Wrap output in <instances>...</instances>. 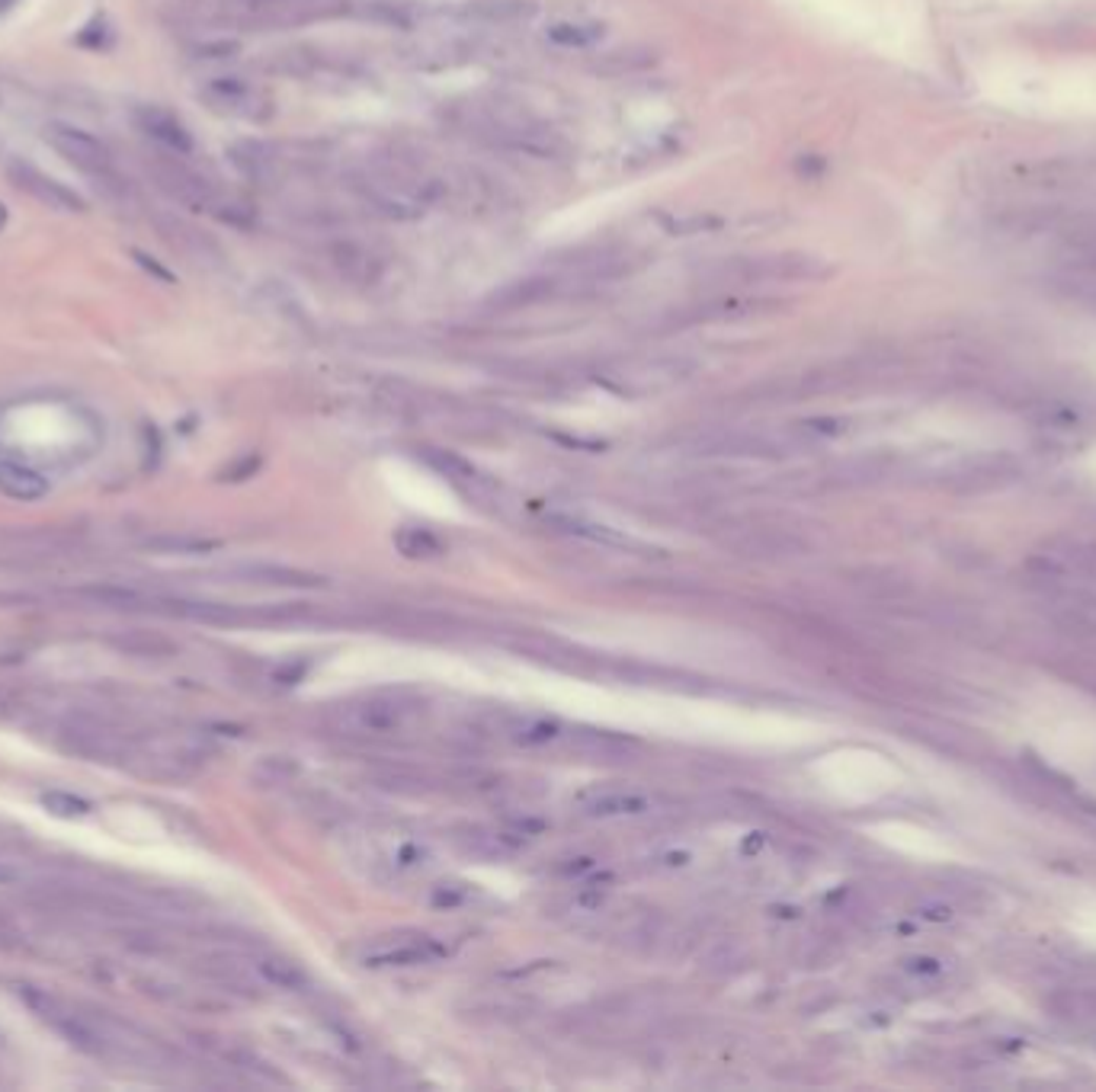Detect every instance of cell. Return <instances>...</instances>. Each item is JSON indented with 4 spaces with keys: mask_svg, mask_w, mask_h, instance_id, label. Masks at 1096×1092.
<instances>
[{
    "mask_svg": "<svg viewBox=\"0 0 1096 1092\" xmlns=\"http://www.w3.org/2000/svg\"><path fill=\"white\" fill-rule=\"evenodd\" d=\"M344 186L363 209L388 221H417L446 193V183L427 167V161H417L414 154L398 147L356 158L344 171Z\"/></svg>",
    "mask_w": 1096,
    "mask_h": 1092,
    "instance_id": "6da1fadb",
    "label": "cell"
},
{
    "mask_svg": "<svg viewBox=\"0 0 1096 1092\" xmlns=\"http://www.w3.org/2000/svg\"><path fill=\"white\" fill-rule=\"evenodd\" d=\"M452 125L485 147L526 154L532 161H552L565 151L559 132L548 128L532 110L510 100H468L449 113Z\"/></svg>",
    "mask_w": 1096,
    "mask_h": 1092,
    "instance_id": "7a4b0ae2",
    "label": "cell"
},
{
    "mask_svg": "<svg viewBox=\"0 0 1096 1092\" xmlns=\"http://www.w3.org/2000/svg\"><path fill=\"white\" fill-rule=\"evenodd\" d=\"M55 743L58 750L87 759V762H135L141 747L138 740L119 728L110 718H97L87 712L67 715L64 721H58L55 728Z\"/></svg>",
    "mask_w": 1096,
    "mask_h": 1092,
    "instance_id": "3957f363",
    "label": "cell"
},
{
    "mask_svg": "<svg viewBox=\"0 0 1096 1092\" xmlns=\"http://www.w3.org/2000/svg\"><path fill=\"white\" fill-rule=\"evenodd\" d=\"M199 100L218 116L244 119V122H267L273 116V97L260 84H254L251 77H241V74L209 77L199 91Z\"/></svg>",
    "mask_w": 1096,
    "mask_h": 1092,
    "instance_id": "277c9868",
    "label": "cell"
},
{
    "mask_svg": "<svg viewBox=\"0 0 1096 1092\" xmlns=\"http://www.w3.org/2000/svg\"><path fill=\"white\" fill-rule=\"evenodd\" d=\"M446 958V946L436 942L433 935L424 932H398V935H381V939L369 942L363 952L366 968H417V965H433Z\"/></svg>",
    "mask_w": 1096,
    "mask_h": 1092,
    "instance_id": "5b68a950",
    "label": "cell"
},
{
    "mask_svg": "<svg viewBox=\"0 0 1096 1092\" xmlns=\"http://www.w3.org/2000/svg\"><path fill=\"white\" fill-rule=\"evenodd\" d=\"M45 141L61 154V158L77 167L81 174L87 177H97V180H110L113 177V154L110 147L94 138L91 132L84 128H74L67 122H52L45 128Z\"/></svg>",
    "mask_w": 1096,
    "mask_h": 1092,
    "instance_id": "8992f818",
    "label": "cell"
},
{
    "mask_svg": "<svg viewBox=\"0 0 1096 1092\" xmlns=\"http://www.w3.org/2000/svg\"><path fill=\"white\" fill-rule=\"evenodd\" d=\"M328 263L331 270L347 282V285H356V289H372L381 282L385 270H388V257L372 247V244H363V241H353V238H337L331 241L328 247Z\"/></svg>",
    "mask_w": 1096,
    "mask_h": 1092,
    "instance_id": "52a82bcc",
    "label": "cell"
},
{
    "mask_svg": "<svg viewBox=\"0 0 1096 1092\" xmlns=\"http://www.w3.org/2000/svg\"><path fill=\"white\" fill-rule=\"evenodd\" d=\"M7 177H11V183L17 190L30 193L36 202H42L48 209H58V212H84L87 209V202L77 196L71 186H64L61 180L42 174L39 167H33L26 161H11L7 164Z\"/></svg>",
    "mask_w": 1096,
    "mask_h": 1092,
    "instance_id": "ba28073f",
    "label": "cell"
},
{
    "mask_svg": "<svg viewBox=\"0 0 1096 1092\" xmlns=\"http://www.w3.org/2000/svg\"><path fill=\"white\" fill-rule=\"evenodd\" d=\"M686 375H689L686 359H642V362H629L625 369L612 372V384L619 388V392L648 395V392H661V388L683 381Z\"/></svg>",
    "mask_w": 1096,
    "mask_h": 1092,
    "instance_id": "9c48e42d",
    "label": "cell"
},
{
    "mask_svg": "<svg viewBox=\"0 0 1096 1092\" xmlns=\"http://www.w3.org/2000/svg\"><path fill=\"white\" fill-rule=\"evenodd\" d=\"M132 122L144 138H151L154 144H161L171 154H180V158H190V154L196 151L193 132L183 125V119H177L164 106H135Z\"/></svg>",
    "mask_w": 1096,
    "mask_h": 1092,
    "instance_id": "30bf717a",
    "label": "cell"
},
{
    "mask_svg": "<svg viewBox=\"0 0 1096 1092\" xmlns=\"http://www.w3.org/2000/svg\"><path fill=\"white\" fill-rule=\"evenodd\" d=\"M661 808V801L648 792L635 789H603L581 798V814L593 820H622V817H648Z\"/></svg>",
    "mask_w": 1096,
    "mask_h": 1092,
    "instance_id": "8fae6325",
    "label": "cell"
},
{
    "mask_svg": "<svg viewBox=\"0 0 1096 1092\" xmlns=\"http://www.w3.org/2000/svg\"><path fill=\"white\" fill-rule=\"evenodd\" d=\"M71 599L87 602L94 609H110V612H158L161 605V593L129 587V583H87V587L71 590Z\"/></svg>",
    "mask_w": 1096,
    "mask_h": 1092,
    "instance_id": "7c38bea8",
    "label": "cell"
},
{
    "mask_svg": "<svg viewBox=\"0 0 1096 1092\" xmlns=\"http://www.w3.org/2000/svg\"><path fill=\"white\" fill-rule=\"evenodd\" d=\"M411 709L405 706V701L398 698H385V695H375V698H366L363 706H353L350 709V721L353 728L366 731V734H395L405 728Z\"/></svg>",
    "mask_w": 1096,
    "mask_h": 1092,
    "instance_id": "4fadbf2b",
    "label": "cell"
},
{
    "mask_svg": "<svg viewBox=\"0 0 1096 1092\" xmlns=\"http://www.w3.org/2000/svg\"><path fill=\"white\" fill-rule=\"evenodd\" d=\"M231 161L248 180L273 183L282 174V154L267 141H241L231 147Z\"/></svg>",
    "mask_w": 1096,
    "mask_h": 1092,
    "instance_id": "5bb4252c",
    "label": "cell"
},
{
    "mask_svg": "<svg viewBox=\"0 0 1096 1092\" xmlns=\"http://www.w3.org/2000/svg\"><path fill=\"white\" fill-rule=\"evenodd\" d=\"M571 747L581 756H590L596 762H629L642 750L639 740L612 734V731H578L571 737Z\"/></svg>",
    "mask_w": 1096,
    "mask_h": 1092,
    "instance_id": "9a60e30c",
    "label": "cell"
},
{
    "mask_svg": "<svg viewBox=\"0 0 1096 1092\" xmlns=\"http://www.w3.org/2000/svg\"><path fill=\"white\" fill-rule=\"evenodd\" d=\"M603 36H606L603 23L584 20V17H562L545 26V42L562 52H590L603 42Z\"/></svg>",
    "mask_w": 1096,
    "mask_h": 1092,
    "instance_id": "2e32d148",
    "label": "cell"
},
{
    "mask_svg": "<svg viewBox=\"0 0 1096 1092\" xmlns=\"http://www.w3.org/2000/svg\"><path fill=\"white\" fill-rule=\"evenodd\" d=\"M735 549L744 555V558H769V561H776V558H792V555H799L802 552V541L799 538H792V535H786V532H776V529H747L738 541H735Z\"/></svg>",
    "mask_w": 1096,
    "mask_h": 1092,
    "instance_id": "e0dca14e",
    "label": "cell"
},
{
    "mask_svg": "<svg viewBox=\"0 0 1096 1092\" xmlns=\"http://www.w3.org/2000/svg\"><path fill=\"white\" fill-rule=\"evenodd\" d=\"M0 494L20 500V503H33L39 497L48 494V481L42 475H36L30 464L14 461V458H0Z\"/></svg>",
    "mask_w": 1096,
    "mask_h": 1092,
    "instance_id": "ac0fdd59",
    "label": "cell"
},
{
    "mask_svg": "<svg viewBox=\"0 0 1096 1092\" xmlns=\"http://www.w3.org/2000/svg\"><path fill=\"white\" fill-rule=\"evenodd\" d=\"M504 731L520 747H548V743H559L568 737L562 721L545 718V715H513V718H507Z\"/></svg>",
    "mask_w": 1096,
    "mask_h": 1092,
    "instance_id": "d6986e66",
    "label": "cell"
},
{
    "mask_svg": "<svg viewBox=\"0 0 1096 1092\" xmlns=\"http://www.w3.org/2000/svg\"><path fill=\"white\" fill-rule=\"evenodd\" d=\"M251 971H254L263 984H270V987H276V990H289V993L308 990V974H305L298 965H292L289 958H279V955H257V958H251Z\"/></svg>",
    "mask_w": 1096,
    "mask_h": 1092,
    "instance_id": "ffe728a7",
    "label": "cell"
},
{
    "mask_svg": "<svg viewBox=\"0 0 1096 1092\" xmlns=\"http://www.w3.org/2000/svg\"><path fill=\"white\" fill-rule=\"evenodd\" d=\"M113 648L129 654V657H141V660H168L177 654V644L158 632H144V629H129L122 635L113 638Z\"/></svg>",
    "mask_w": 1096,
    "mask_h": 1092,
    "instance_id": "44dd1931",
    "label": "cell"
},
{
    "mask_svg": "<svg viewBox=\"0 0 1096 1092\" xmlns=\"http://www.w3.org/2000/svg\"><path fill=\"white\" fill-rule=\"evenodd\" d=\"M238 574L251 583H267V587H292V590L325 587V577H318V574L298 571V568H279V564H254V568H241Z\"/></svg>",
    "mask_w": 1096,
    "mask_h": 1092,
    "instance_id": "7402d4cb",
    "label": "cell"
},
{
    "mask_svg": "<svg viewBox=\"0 0 1096 1092\" xmlns=\"http://www.w3.org/2000/svg\"><path fill=\"white\" fill-rule=\"evenodd\" d=\"M420 455H424V461L433 468L436 475L449 478L452 484L468 488V484H482V481H485L482 472H478V468H475L472 461L462 458V455H455V452H449V449H433V445H427V449H420Z\"/></svg>",
    "mask_w": 1096,
    "mask_h": 1092,
    "instance_id": "603a6c76",
    "label": "cell"
},
{
    "mask_svg": "<svg viewBox=\"0 0 1096 1092\" xmlns=\"http://www.w3.org/2000/svg\"><path fill=\"white\" fill-rule=\"evenodd\" d=\"M199 965H202L199 971H202L212 984H218V987H224V990H231V993L254 996V990H257L254 977H251L238 961H234V958H228V955H209V958H202Z\"/></svg>",
    "mask_w": 1096,
    "mask_h": 1092,
    "instance_id": "cb8c5ba5",
    "label": "cell"
},
{
    "mask_svg": "<svg viewBox=\"0 0 1096 1092\" xmlns=\"http://www.w3.org/2000/svg\"><path fill=\"white\" fill-rule=\"evenodd\" d=\"M228 7L241 11L244 17L267 23H305L298 0H224Z\"/></svg>",
    "mask_w": 1096,
    "mask_h": 1092,
    "instance_id": "d4e9b609",
    "label": "cell"
},
{
    "mask_svg": "<svg viewBox=\"0 0 1096 1092\" xmlns=\"http://www.w3.org/2000/svg\"><path fill=\"white\" fill-rule=\"evenodd\" d=\"M395 544H398V552L405 555V558H414V561H420V558H439L446 549H443V541L430 532V529H420V525H405V529H398L395 532Z\"/></svg>",
    "mask_w": 1096,
    "mask_h": 1092,
    "instance_id": "484cf974",
    "label": "cell"
},
{
    "mask_svg": "<svg viewBox=\"0 0 1096 1092\" xmlns=\"http://www.w3.org/2000/svg\"><path fill=\"white\" fill-rule=\"evenodd\" d=\"M532 14V7L526 0H475L472 4V17L482 23H497V26H510L520 23Z\"/></svg>",
    "mask_w": 1096,
    "mask_h": 1092,
    "instance_id": "4316f807",
    "label": "cell"
},
{
    "mask_svg": "<svg viewBox=\"0 0 1096 1092\" xmlns=\"http://www.w3.org/2000/svg\"><path fill=\"white\" fill-rule=\"evenodd\" d=\"M144 549L164 552V555H206L218 549V541L199 538V535H158V538H148Z\"/></svg>",
    "mask_w": 1096,
    "mask_h": 1092,
    "instance_id": "83f0119b",
    "label": "cell"
},
{
    "mask_svg": "<svg viewBox=\"0 0 1096 1092\" xmlns=\"http://www.w3.org/2000/svg\"><path fill=\"white\" fill-rule=\"evenodd\" d=\"M555 525L568 535L587 538V541H600V544H612V549H625L629 544V535H622L609 525H596V522H584V519H555Z\"/></svg>",
    "mask_w": 1096,
    "mask_h": 1092,
    "instance_id": "f1b7e54d",
    "label": "cell"
},
{
    "mask_svg": "<svg viewBox=\"0 0 1096 1092\" xmlns=\"http://www.w3.org/2000/svg\"><path fill=\"white\" fill-rule=\"evenodd\" d=\"M39 801H42L45 811H52V814L61 817V820H74V817H87V814H91V801L77 798V795H71V792H61V789L45 792Z\"/></svg>",
    "mask_w": 1096,
    "mask_h": 1092,
    "instance_id": "f546056e",
    "label": "cell"
},
{
    "mask_svg": "<svg viewBox=\"0 0 1096 1092\" xmlns=\"http://www.w3.org/2000/svg\"><path fill=\"white\" fill-rule=\"evenodd\" d=\"M295 772H298V766L292 759H286V756H263L257 762V769H254V782H260V786H286V782H292V778H295Z\"/></svg>",
    "mask_w": 1096,
    "mask_h": 1092,
    "instance_id": "4dcf8cb0",
    "label": "cell"
},
{
    "mask_svg": "<svg viewBox=\"0 0 1096 1092\" xmlns=\"http://www.w3.org/2000/svg\"><path fill=\"white\" fill-rule=\"evenodd\" d=\"M26 949H30V939L23 926L14 916L0 913V955H23Z\"/></svg>",
    "mask_w": 1096,
    "mask_h": 1092,
    "instance_id": "1f68e13d",
    "label": "cell"
},
{
    "mask_svg": "<svg viewBox=\"0 0 1096 1092\" xmlns=\"http://www.w3.org/2000/svg\"><path fill=\"white\" fill-rule=\"evenodd\" d=\"M74 42L81 45V48H87V52H106V48L113 45V29H110V23H106L103 17H97V20H91L81 33H77Z\"/></svg>",
    "mask_w": 1096,
    "mask_h": 1092,
    "instance_id": "d6a6232c",
    "label": "cell"
},
{
    "mask_svg": "<svg viewBox=\"0 0 1096 1092\" xmlns=\"http://www.w3.org/2000/svg\"><path fill=\"white\" fill-rule=\"evenodd\" d=\"M36 885V875L26 862H17L11 855H0V888H30Z\"/></svg>",
    "mask_w": 1096,
    "mask_h": 1092,
    "instance_id": "836d02e7",
    "label": "cell"
},
{
    "mask_svg": "<svg viewBox=\"0 0 1096 1092\" xmlns=\"http://www.w3.org/2000/svg\"><path fill=\"white\" fill-rule=\"evenodd\" d=\"M391 859H395L398 869H417V866H424V862L430 859V852H427L420 842H402V846L395 849V855H391Z\"/></svg>",
    "mask_w": 1096,
    "mask_h": 1092,
    "instance_id": "e575fe53",
    "label": "cell"
},
{
    "mask_svg": "<svg viewBox=\"0 0 1096 1092\" xmlns=\"http://www.w3.org/2000/svg\"><path fill=\"white\" fill-rule=\"evenodd\" d=\"M238 48H241V45L234 42V39H209V42H202L196 52H199V58H228V55H234Z\"/></svg>",
    "mask_w": 1096,
    "mask_h": 1092,
    "instance_id": "d590c367",
    "label": "cell"
},
{
    "mask_svg": "<svg viewBox=\"0 0 1096 1092\" xmlns=\"http://www.w3.org/2000/svg\"><path fill=\"white\" fill-rule=\"evenodd\" d=\"M593 869H596V859H590V855H578V859H571V862L562 869V875L581 878V875H587V872H593Z\"/></svg>",
    "mask_w": 1096,
    "mask_h": 1092,
    "instance_id": "8d00e7d4",
    "label": "cell"
},
{
    "mask_svg": "<svg viewBox=\"0 0 1096 1092\" xmlns=\"http://www.w3.org/2000/svg\"><path fill=\"white\" fill-rule=\"evenodd\" d=\"M462 900H465V894L446 891V885L433 888V904H436V907H455V904H462Z\"/></svg>",
    "mask_w": 1096,
    "mask_h": 1092,
    "instance_id": "74e56055",
    "label": "cell"
},
{
    "mask_svg": "<svg viewBox=\"0 0 1096 1092\" xmlns=\"http://www.w3.org/2000/svg\"><path fill=\"white\" fill-rule=\"evenodd\" d=\"M135 260H138V263H141V266H144L148 273H154V276H158L161 282H171V279H174V276H171V273L164 270V266H158V263H151V257H148V254H141V251H135Z\"/></svg>",
    "mask_w": 1096,
    "mask_h": 1092,
    "instance_id": "f35d334b",
    "label": "cell"
},
{
    "mask_svg": "<svg viewBox=\"0 0 1096 1092\" xmlns=\"http://www.w3.org/2000/svg\"><path fill=\"white\" fill-rule=\"evenodd\" d=\"M689 859H692L689 852H664V855H661V866H664V869H683V866H689Z\"/></svg>",
    "mask_w": 1096,
    "mask_h": 1092,
    "instance_id": "ab89813d",
    "label": "cell"
},
{
    "mask_svg": "<svg viewBox=\"0 0 1096 1092\" xmlns=\"http://www.w3.org/2000/svg\"><path fill=\"white\" fill-rule=\"evenodd\" d=\"M20 4V0H0V17H4V14H11L14 7Z\"/></svg>",
    "mask_w": 1096,
    "mask_h": 1092,
    "instance_id": "60d3db41",
    "label": "cell"
},
{
    "mask_svg": "<svg viewBox=\"0 0 1096 1092\" xmlns=\"http://www.w3.org/2000/svg\"><path fill=\"white\" fill-rule=\"evenodd\" d=\"M7 221H11V212H7V205H4V202H0V231L7 227Z\"/></svg>",
    "mask_w": 1096,
    "mask_h": 1092,
    "instance_id": "b9f144b4",
    "label": "cell"
}]
</instances>
